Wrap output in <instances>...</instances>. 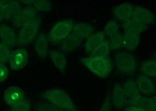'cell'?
Returning <instances> with one entry per match:
<instances>
[{"mask_svg": "<svg viewBox=\"0 0 156 111\" xmlns=\"http://www.w3.org/2000/svg\"><path fill=\"white\" fill-rule=\"evenodd\" d=\"M110 50L108 41L105 39L90 54L91 56L107 57L109 54Z\"/></svg>", "mask_w": 156, "mask_h": 111, "instance_id": "484cf974", "label": "cell"}, {"mask_svg": "<svg viewBox=\"0 0 156 111\" xmlns=\"http://www.w3.org/2000/svg\"><path fill=\"white\" fill-rule=\"evenodd\" d=\"M40 96L65 111H78L70 97L63 90L58 88L48 90Z\"/></svg>", "mask_w": 156, "mask_h": 111, "instance_id": "7a4b0ae2", "label": "cell"}, {"mask_svg": "<svg viewBox=\"0 0 156 111\" xmlns=\"http://www.w3.org/2000/svg\"><path fill=\"white\" fill-rule=\"evenodd\" d=\"M156 65L155 61L148 60L143 62L140 69L145 75L155 78L156 75Z\"/></svg>", "mask_w": 156, "mask_h": 111, "instance_id": "cb8c5ba5", "label": "cell"}, {"mask_svg": "<svg viewBox=\"0 0 156 111\" xmlns=\"http://www.w3.org/2000/svg\"><path fill=\"white\" fill-rule=\"evenodd\" d=\"M81 63L97 77L106 78L112 71L113 65L108 57L91 56L82 58Z\"/></svg>", "mask_w": 156, "mask_h": 111, "instance_id": "6da1fadb", "label": "cell"}, {"mask_svg": "<svg viewBox=\"0 0 156 111\" xmlns=\"http://www.w3.org/2000/svg\"><path fill=\"white\" fill-rule=\"evenodd\" d=\"M41 23V18L36 16L22 27L17 36V44L24 46L31 43L37 36Z\"/></svg>", "mask_w": 156, "mask_h": 111, "instance_id": "3957f363", "label": "cell"}, {"mask_svg": "<svg viewBox=\"0 0 156 111\" xmlns=\"http://www.w3.org/2000/svg\"><path fill=\"white\" fill-rule=\"evenodd\" d=\"M112 108V103L111 98L109 95H107L105 97L102 106L100 108L99 111H111Z\"/></svg>", "mask_w": 156, "mask_h": 111, "instance_id": "d6a6232c", "label": "cell"}, {"mask_svg": "<svg viewBox=\"0 0 156 111\" xmlns=\"http://www.w3.org/2000/svg\"><path fill=\"white\" fill-rule=\"evenodd\" d=\"M131 18L146 26L154 24L155 20V16L153 12L139 6L133 7Z\"/></svg>", "mask_w": 156, "mask_h": 111, "instance_id": "9c48e42d", "label": "cell"}, {"mask_svg": "<svg viewBox=\"0 0 156 111\" xmlns=\"http://www.w3.org/2000/svg\"><path fill=\"white\" fill-rule=\"evenodd\" d=\"M10 54L9 48L2 43H0V63H6L9 61Z\"/></svg>", "mask_w": 156, "mask_h": 111, "instance_id": "4dcf8cb0", "label": "cell"}, {"mask_svg": "<svg viewBox=\"0 0 156 111\" xmlns=\"http://www.w3.org/2000/svg\"><path fill=\"white\" fill-rule=\"evenodd\" d=\"M108 41L111 50L121 49L123 46V35L121 33L118 32L109 37Z\"/></svg>", "mask_w": 156, "mask_h": 111, "instance_id": "d4e9b609", "label": "cell"}, {"mask_svg": "<svg viewBox=\"0 0 156 111\" xmlns=\"http://www.w3.org/2000/svg\"><path fill=\"white\" fill-rule=\"evenodd\" d=\"M105 39V35L102 31L92 34L87 38L84 45L86 53L91 54Z\"/></svg>", "mask_w": 156, "mask_h": 111, "instance_id": "2e32d148", "label": "cell"}, {"mask_svg": "<svg viewBox=\"0 0 156 111\" xmlns=\"http://www.w3.org/2000/svg\"><path fill=\"white\" fill-rule=\"evenodd\" d=\"M119 26L117 22L114 19L110 20L105 25L104 29V34L109 37L118 32Z\"/></svg>", "mask_w": 156, "mask_h": 111, "instance_id": "83f0119b", "label": "cell"}, {"mask_svg": "<svg viewBox=\"0 0 156 111\" xmlns=\"http://www.w3.org/2000/svg\"><path fill=\"white\" fill-rule=\"evenodd\" d=\"M20 1L22 3L28 5V6L33 5L34 2V1H33V0H24V1Z\"/></svg>", "mask_w": 156, "mask_h": 111, "instance_id": "e575fe53", "label": "cell"}, {"mask_svg": "<svg viewBox=\"0 0 156 111\" xmlns=\"http://www.w3.org/2000/svg\"><path fill=\"white\" fill-rule=\"evenodd\" d=\"M31 106V102L29 99L25 98L12 106V111H30Z\"/></svg>", "mask_w": 156, "mask_h": 111, "instance_id": "f546056e", "label": "cell"}, {"mask_svg": "<svg viewBox=\"0 0 156 111\" xmlns=\"http://www.w3.org/2000/svg\"><path fill=\"white\" fill-rule=\"evenodd\" d=\"M37 11L31 5L20 9L12 18L14 26L16 28L23 27L37 16Z\"/></svg>", "mask_w": 156, "mask_h": 111, "instance_id": "ba28073f", "label": "cell"}, {"mask_svg": "<svg viewBox=\"0 0 156 111\" xmlns=\"http://www.w3.org/2000/svg\"><path fill=\"white\" fill-rule=\"evenodd\" d=\"M82 40L76 34L71 32L61 42V49L64 52H70L80 45Z\"/></svg>", "mask_w": 156, "mask_h": 111, "instance_id": "ac0fdd59", "label": "cell"}, {"mask_svg": "<svg viewBox=\"0 0 156 111\" xmlns=\"http://www.w3.org/2000/svg\"><path fill=\"white\" fill-rule=\"evenodd\" d=\"M122 87L124 92L127 98L130 99L140 95V91L137 84L133 80H128Z\"/></svg>", "mask_w": 156, "mask_h": 111, "instance_id": "603a6c76", "label": "cell"}, {"mask_svg": "<svg viewBox=\"0 0 156 111\" xmlns=\"http://www.w3.org/2000/svg\"><path fill=\"white\" fill-rule=\"evenodd\" d=\"M73 25L70 20L60 21L51 28L48 35V40L50 43L57 44L62 42L72 32Z\"/></svg>", "mask_w": 156, "mask_h": 111, "instance_id": "277c9868", "label": "cell"}, {"mask_svg": "<svg viewBox=\"0 0 156 111\" xmlns=\"http://www.w3.org/2000/svg\"><path fill=\"white\" fill-rule=\"evenodd\" d=\"M35 51L37 56L41 60L46 59L48 54V40L44 33H40L35 41Z\"/></svg>", "mask_w": 156, "mask_h": 111, "instance_id": "4fadbf2b", "label": "cell"}, {"mask_svg": "<svg viewBox=\"0 0 156 111\" xmlns=\"http://www.w3.org/2000/svg\"><path fill=\"white\" fill-rule=\"evenodd\" d=\"M0 39L2 44L9 48L17 44V36L14 30L6 24L0 26Z\"/></svg>", "mask_w": 156, "mask_h": 111, "instance_id": "7c38bea8", "label": "cell"}, {"mask_svg": "<svg viewBox=\"0 0 156 111\" xmlns=\"http://www.w3.org/2000/svg\"><path fill=\"white\" fill-rule=\"evenodd\" d=\"M123 47L129 50L136 49L140 42V35L133 32L126 31L123 35Z\"/></svg>", "mask_w": 156, "mask_h": 111, "instance_id": "ffe728a7", "label": "cell"}, {"mask_svg": "<svg viewBox=\"0 0 156 111\" xmlns=\"http://www.w3.org/2000/svg\"><path fill=\"white\" fill-rule=\"evenodd\" d=\"M9 75V70L4 64L0 63V83L3 82L7 79Z\"/></svg>", "mask_w": 156, "mask_h": 111, "instance_id": "1f68e13d", "label": "cell"}, {"mask_svg": "<svg viewBox=\"0 0 156 111\" xmlns=\"http://www.w3.org/2000/svg\"><path fill=\"white\" fill-rule=\"evenodd\" d=\"M126 98L122 86L119 84H115L113 88L112 98L115 109L121 110L124 108L126 102Z\"/></svg>", "mask_w": 156, "mask_h": 111, "instance_id": "e0dca14e", "label": "cell"}, {"mask_svg": "<svg viewBox=\"0 0 156 111\" xmlns=\"http://www.w3.org/2000/svg\"><path fill=\"white\" fill-rule=\"evenodd\" d=\"M124 111H146L144 109L135 107L128 106L125 108Z\"/></svg>", "mask_w": 156, "mask_h": 111, "instance_id": "836d02e7", "label": "cell"}, {"mask_svg": "<svg viewBox=\"0 0 156 111\" xmlns=\"http://www.w3.org/2000/svg\"><path fill=\"white\" fill-rule=\"evenodd\" d=\"M20 9L19 1L0 0V21L12 19Z\"/></svg>", "mask_w": 156, "mask_h": 111, "instance_id": "52a82bcc", "label": "cell"}, {"mask_svg": "<svg viewBox=\"0 0 156 111\" xmlns=\"http://www.w3.org/2000/svg\"><path fill=\"white\" fill-rule=\"evenodd\" d=\"M34 7L37 11L42 12H49L51 9V2L47 0L34 1Z\"/></svg>", "mask_w": 156, "mask_h": 111, "instance_id": "f1b7e54d", "label": "cell"}, {"mask_svg": "<svg viewBox=\"0 0 156 111\" xmlns=\"http://www.w3.org/2000/svg\"><path fill=\"white\" fill-rule=\"evenodd\" d=\"M9 66L14 71L24 68L28 62V53L24 48H18L11 52L9 61Z\"/></svg>", "mask_w": 156, "mask_h": 111, "instance_id": "8992f818", "label": "cell"}, {"mask_svg": "<svg viewBox=\"0 0 156 111\" xmlns=\"http://www.w3.org/2000/svg\"><path fill=\"white\" fill-rule=\"evenodd\" d=\"M50 57L55 67L61 73L66 72L67 62L66 58L61 53L56 50H52L50 53Z\"/></svg>", "mask_w": 156, "mask_h": 111, "instance_id": "44dd1931", "label": "cell"}, {"mask_svg": "<svg viewBox=\"0 0 156 111\" xmlns=\"http://www.w3.org/2000/svg\"><path fill=\"white\" fill-rule=\"evenodd\" d=\"M71 32L83 40L87 38L93 34V29L89 23L78 22L73 24Z\"/></svg>", "mask_w": 156, "mask_h": 111, "instance_id": "d6986e66", "label": "cell"}, {"mask_svg": "<svg viewBox=\"0 0 156 111\" xmlns=\"http://www.w3.org/2000/svg\"><path fill=\"white\" fill-rule=\"evenodd\" d=\"M24 99V91L17 86L9 87L4 94V100L5 103L10 106H14Z\"/></svg>", "mask_w": 156, "mask_h": 111, "instance_id": "30bf717a", "label": "cell"}, {"mask_svg": "<svg viewBox=\"0 0 156 111\" xmlns=\"http://www.w3.org/2000/svg\"><path fill=\"white\" fill-rule=\"evenodd\" d=\"M129 106L135 107L146 111H156L155 99L142 96L140 95L129 99L127 102Z\"/></svg>", "mask_w": 156, "mask_h": 111, "instance_id": "8fae6325", "label": "cell"}, {"mask_svg": "<svg viewBox=\"0 0 156 111\" xmlns=\"http://www.w3.org/2000/svg\"><path fill=\"white\" fill-rule=\"evenodd\" d=\"M117 68L123 74H132L136 70L137 62L133 55L122 52L117 54L115 58Z\"/></svg>", "mask_w": 156, "mask_h": 111, "instance_id": "5b68a950", "label": "cell"}, {"mask_svg": "<svg viewBox=\"0 0 156 111\" xmlns=\"http://www.w3.org/2000/svg\"><path fill=\"white\" fill-rule=\"evenodd\" d=\"M34 111H65L49 102L42 101L37 103L34 107Z\"/></svg>", "mask_w": 156, "mask_h": 111, "instance_id": "4316f807", "label": "cell"}, {"mask_svg": "<svg viewBox=\"0 0 156 111\" xmlns=\"http://www.w3.org/2000/svg\"><path fill=\"white\" fill-rule=\"evenodd\" d=\"M140 92L147 95L155 94L156 87L152 80L144 75H139L136 82Z\"/></svg>", "mask_w": 156, "mask_h": 111, "instance_id": "9a60e30c", "label": "cell"}, {"mask_svg": "<svg viewBox=\"0 0 156 111\" xmlns=\"http://www.w3.org/2000/svg\"><path fill=\"white\" fill-rule=\"evenodd\" d=\"M133 7L129 3H124L114 8L113 14L117 20L124 22L131 17Z\"/></svg>", "mask_w": 156, "mask_h": 111, "instance_id": "5bb4252c", "label": "cell"}, {"mask_svg": "<svg viewBox=\"0 0 156 111\" xmlns=\"http://www.w3.org/2000/svg\"><path fill=\"white\" fill-rule=\"evenodd\" d=\"M122 26L125 31L133 32L139 34L146 31L147 29V26L136 21L131 18L122 22Z\"/></svg>", "mask_w": 156, "mask_h": 111, "instance_id": "7402d4cb", "label": "cell"}]
</instances>
